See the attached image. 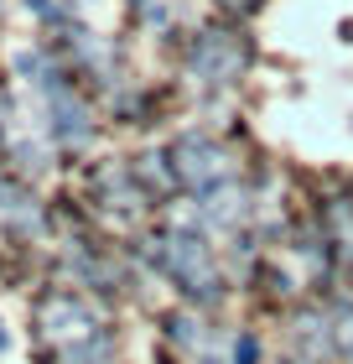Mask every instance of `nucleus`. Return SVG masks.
I'll return each mask as SVG.
<instances>
[{
    "label": "nucleus",
    "instance_id": "7ed1b4c3",
    "mask_svg": "<svg viewBox=\"0 0 353 364\" xmlns=\"http://www.w3.org/2000/svg\"><path fill=\"white\" fill-rule=\"evenodd\" d=\"M192 68H197V78H208V84H229L234 68H239V53H234V42L224 31H208V37L192 47Z\"/></svg>",
    "mask_w": 353,
    "mask_h": 364
},
{
    "label": "nucleus",
    "instance_id": "f257e3e1",
    "mask_svg": "<svg viewBox=\"0 0 353 364\" xmlns=\"http://www.w3.org/2000/svg\"><path fill=\"white\" fill-rule=\"evenodd\" d=\"M172 156H182V161H172V172H177L182 182H192L197 193H213V182L224 177V151H218L213 141H197V136H188V141H182Z\"/></svg>",
    "mask_w": 353,
    "mask_h": 364
},
{
    "label": "nucleus",
    "instance_id": "0eeeda50",
    "mask_svg": "<svg viewBox=\"0 0 353 364\" xmlns=\"http://www.w3.org/2000/svg\"><path fill=\"white\" fill-rule=\"evenodd\" d=\"M11 349V333H6V323H0V354H6Z\"/></svg>",
    "mask_w": 353,
    "mask_h": 364
},
{
    "label": "nucleus",
    "instance_id": "20e7f679",
    "mask_svg": "<svg viewBox=\"0 0 353 364\" xmlns=\"http://www.w3.org/2000/svg\"><path fill=\"white\" fill-rule=\"evenodd\" d=\"M0 219H6L11 229H37V203H26L21 188L0 182Z\"/></svg>",
    "mask_w": 353,
    "mask_h": 364
},
{
    "label": "nucleus",
    "instance_id": "39448f33",
    "mask_svg": "<svg viewBox=\"0 0 353 364\" xmlns=\"http://www.w3.org/2000/svg\"><path fill=\"white\" fill-rule=\"evenodd\" d=\"M26 11H37L42 21H63V16H68V11L58 6V0H26Z\"/></svg>",
    "mask_w": 353,
    "mask_h": 364
},
{
    "label": "nucleus",
    "instance_id": "f03ea898",
    "mask_svg": "<svg viewBox=\"0 0 353 364\" xmlns=\"http://www.w3.org/2000/svg\"><path fill=\"white\" fill-rule=\"evenodd\" d=\"M42 94H47V109H53V136H58L63 146H83V141H89V109L68 94V84L53 78Z\"/></svg>",
    "mask_w": 353,
    "mask_h": 364
},
{
    "label": "nucleus",
    "instance_id": "423d86ee",
    "mask_svg": "<svg viewBox=\"0 0 353 364\" xmlns=\"http://www.w3.org/2000/svg\"><path fill=\"white\" fill-rule=\"evenodd\" d=\"M234 359H239V364H255V338H239V349H234Z\"/></svg>",
    "mask_w": 353,
    "mask_h": 364
}]
</instances>
